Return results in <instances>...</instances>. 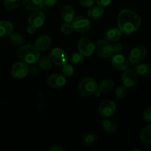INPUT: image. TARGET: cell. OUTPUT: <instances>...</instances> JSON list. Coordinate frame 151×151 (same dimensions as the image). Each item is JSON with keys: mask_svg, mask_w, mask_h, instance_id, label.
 <instances>
[{"mask_svg": "<svg viewBox=\"0 0 151 151\" xmlns=\"http://www.w3.org/2000/svg\"><path fill=\"white\" fill-rule=\"evenodd\" d=\"M117 22L121 32L126 35H130L139 29L142 24V18L133 10L124 9L118 13Z\"/></svg>", "mask_w": 151, "mask_h": 151, "instance_id": "obj_1", "label": "cell"}, {"mask_svg": "<svg viewBox=\"0 0 151 151\" xmlns=\"http://www.w3.org/2000/svg\"><path fill=\"white\" fill-rule=\"evenodd\" d=\"M18 57L27 64H33L39 59L40 51L30 44L22 45L18 50Z\"/></svg>", "mask_w": 151, "mask_h": 151, "instance_id": "obj_2", "label": "cell"}, {"mask_svg": "<svg viewBox=\"0 0 151 151\" xmlns=\"http://www.w3.org/2000/svg\"><path fill=\"white\" fill-rule=\"evenodd\" d=\"M98 89V84L93 78L90 77L84 78L78 85V92L83 97H90L94 94Z\"/></svg>", "mask_w": 151, "mask_h": 151, "instance_id": "obj_3", "label": "cell"}, {"mask_svg": "<svg viewBox=\"0 0 151 151\" xmlns=\"http://www.w3.org/2000/svg\"><path fill=\"white\" fill-rule=\"evenodd\" d=\"M147 55V49L143 46H137L132 49L128 55L129 62L132 64H137L144 60Z\"/></svg>", "mask_w": 151, "mask_h": 151, "instance_id": "obj_4", "label": "cell"}, {"mask_svg": "<svg viewBox=\"0 0 151 151\" xmlns=\"http://www.w3.org/2000/svg\"><path fill=\"white\" fill-rule=\"evenodd\" d=\"M49 57L54 64L59 66H62L68 61V55L67 52L63 49L59 47L52 50Z\"/></svg>", "mask_w": 151, "mask_h": 151, "instance_id": "obj_5", "label": "cell"}, {"mask_svg": "<svg viewBox=\"0 0 151 151\" xmlns=\"http://www.w3.org/2000/svg\"><path fill=\"white\" fill-rule=\"evenodd\" d=\"M78 50L79 52L86 57L91 55L95 51V44L90 38L82 37L78 43Z\"/></svg>", "mask_w": 151, "mask_h": 151, "instance_id": "obj_6", "label": "cell"}, {"mask_svg": "<svg viewBox=\"0 0 151 151\" xmlns=\"http://www.w3.org/2000/svg\"><path fill=\"white\" fill-rule=\"evenodd\" d=\"M95 50L101 58H110L112 56V47L109 41L106 40H99L95 44Z\"/></svg>", "mask_w": 151, "mask_h": 151, "instance_id": "obj_7", "label": "cell"}, {"mask_svg": "<svg viewBox=\"0 0 151 151\" xmlns=\"http://www.w3.org/2000/svg\"><path fill=\"white\" fill-rule=\"evenodd\" d=\"M29 67L28 64L23 61L16 62L11 68V75L16 79H22L28 75Z\"/></svg>", "mask_w": 151, "mask_h": 151, "instance_id": "obj_8", "label": "cell"}, {"mask_svg": "<svg viewBox=\"0 0 151 151\" xmlns=\"http://www.w3.org/2000/svg\"><path fill=\"white\" fill-rule=\"evenodd\" d=\"M121 80L124 86L127 88H133L138 82L137 74L133 69H127L123 72Z\"/></svg>", "mask_w": 151, "mask_h": 151, "instance_id": "obj_9", "label": "cell"}, {"mask_svg": "<svg viewBox=\"0 0 151 151\" xmlns=\"http://www.w3.org/2000/svg\"><path fill=\"white\" fill-rule=\"evenodd\" d=\"M74 30L78 32H86L90 29L91 23L87 18L84 16H77L72 22Z\"/></svg>", "mask_w": 151, "mask_h": 151, "instance_id": "obj_10", "label": "cell"}, {"mask_svg": "<svg viewBox=\"0 0 151 151\" xmlns=\"http://www.w3.org/2000/svg\"><path fill=\"white\" fill-rule=\"evenodd\" d=\"M116 106L112 100L103 101L99 106V113L102 116L105 118L110 117L115 113Z\"/></svg>", "mask_w": 151, "mask_h": 151, "instance_id": "obj_11", "label": "cell"}, {"mask_svg": "<svg viewBox=\"0 0 151 151\" xmlns=\"http://www.w3.org/2000/svg\"><path fill=\"white\" fill-rule=\"evenodd\" d=\"M46 16L41 10H36L31 13L28 18V23L30 25H33L38 28L42 26L45 22Z\"/></svg>", "mask_w": 151, "mask_h": 151, "instance_id": "obj_12", "label": "cell"}, {"mask_svg": "<svg viewBox=\"0 0 151 151\" xmlns=\"http://www.w3.org/2000/svg\"><path fill=\"white\" fill-rule=\"evenodd\" d=\"M65 83H66L65 76L61 74H53L47 79V84L49 86L53 88H62L65 85Z\"/></svg>", "mask_w": 151, "mask_h": 151, "instance_id": "obj_13", "label": "cell"}, {"mask_svg": "<svg viewBox=\"0 0 151 151\" xmlns=\"http://www.w3.org/2000/svg\"><path fill=\"white\" fill-rule=\"evenodd\" d=\"M112 64L115 69L124 71L129 67V60L122 54H116L112 57Z\"/></svg>", "mask_w": 151, "mask_h": 151, "instance_id": "obj_14", "label": "cell"}, {"mask_svg": "<svg viewBox=\"0 0 151 151\" xmlns=\"http://www.w3.org/2000/svg\"><path fill=\"white\" fill-rule=\"evenodd\" d=\"M24 7L29 10H47V7L44 4L43 0H22Z\"/></svg>", "mask_w": 151, "mask_h": 151, "instance_id": "obj_15", "label": "cell"}, {"mask_svg": "<svg viewBox=\"0 0 151 151\" xmlns=\"http://www.w3.org/2000/svg\"><path fill=\"white\" fill-rule=\"evenodd\" d=\"M51 44V39L47 35H41L37 38L35 42V47L41 52H45L48 50Z\"/></svg>", "mask_w": 151, "mask_h": 151, "instance_id": "obj_16", "label": "cell"}, {"mask_svg": "<svg viewBox=\"0 0 151 151\" xmlns=\"http://www.w3.org/2000/svg\"><path fill=\"white\" fill-rule=\"evenodd\" d=\"M61 16H62V20L65 22L72 23V22L76 18V13L73 7L70 4H66L61 12Z\"/></svg>", "mask_w": 151, "mask_h": 151, "instance_id": "obj_17", "label": "cell"}, {"mask_svg": "<svg viewBox=\"0 0 151 151\" xmlns=\"http://www.w3.org/2000/svg\"><path fill=\"white\" fill-rule=\"evenodd\" d=\"M122 35V32L119 28L110 27L105 32V39L109 42L117 41Z\"/></svg>", "mask_w": 151, "mask_h": 151, "instance_id": "obj_18", "label": "cell"}, {"mask_svg": "<svg viewBox=\"0 0 151 151\" xmlns=\"http://www.w3.org/2000/svg\"><path fill=\"white\" fill-rule=\"evenodd\" d=\"M13 24L11 22L5 20L0 21V37L10 36L12 32H13Z\"/></svg>", "mask_w": 151, "mask_h": 151, "instance_id": "obj_19", "label": "cell"}, {"mask_svg": "<svg viewBox=\"0 0 151 151\" xmlns=\"http://www.w3.org/2000/svg\"><path fill=\"white\" fill-rule=\"evenodd\" d=\"M134 71L140 76L149 77L151 75V66L147 63L140 62L136 65Z\"/></svg>", "mask_w": 151, "mask_h": 151, "instance_id": "obj_20", "label": "cell"}, {"mask_svg": "<svg viewBox=\"0 0 151 151\" xmlns=\"http://www.w3.org/2000/svg\"><path fill=\"white\" fill-rule=\"evenodd\" d=\"M114 87V83L112 80L105 79L102 80L98 84V89L102 94H107L112 91Z\"/></svg>", "mask_w": 151, "mask_h": 151, "instance_id": "obj_21", "label": "cell"}, {"mask_svg": "<svg viewBox=\"0 0 151 151\" xmlns=\"http://www.w3.org/2000/svg\"><path fill=\"white\" fill-rule=\"evenodd\" d=\"M104 13H105L104 8L101 6H92L87 11V16L90 19L96 20V19H100L103 16Z\"/></svg>", "mask_w": 151, "mask_h": 151, "instance_id": "obj_22", "label": "cell"}, {"mask_svg": "<svg viewBox=\"0 0 151 151\" xmlns=\"http://www.w3.org/2000/svg\"><path fill=\"white\" fill-rule=\"evenodd\" d=\"M102 128L109 134H114L118 130V125L114 120L110 119H105L102 121Z\"/></svg>", "mask_w": 151, "mask_h": 151, "instance_id": "obj_23", "label": "cell"}, {"mask_svg": "<svg viewBox=\"0 0 151 151\" xmlns=\"http://www.w3.org/2000/svg\"><path fill=\"white\" fill-rule=\"evenodd\" d=\"M140 139L145 144H151V124L142 128L140 132Z\"/></svg>", "mask_w": 151, "mask_h": 151, "instance_id": "obj_24", "label": "cell"}, {"mask_svg": "<svg viewBox=\"0 0 151 151\" xmlns=\"http://www.w3.org/2000/svg\"><path fill=\"white\" fill-rule=\"evenodd\" d=\"M10 41L13 45L16 47H21L24 44L25 39L24 36L20 33V32H12L11 35H10Z\"/></svg>", "mask_w": 151, "mask_h": 151, "instance_id": "obj_25", "label": "cell"}, {"mask_svg": "<svg viewBox=\"0 0 151 151\" xmlns=\"http://www.w3.org/2000/svg\"><path fill=\"white\" fill-rule=\"evenodd\" d=\"M37 63H38L40 69L44 71H48L51 69L53 62L50 60V58L47 57V56H42V57L39 58Z\"/></svg>", "mask_w": 151, "mask_h": 151, "instance_id": "obj_26", "label": "cell"}, {"mask_svg": "<svg viewBox=\"0 0 151 151\" xmlns=\"http://www.w3.org/2000/svg\"><path fill=\"white\" fill-rule=\"evenodd\" d=\"M22 0H4V8L7 11H13L16 10L20 4Z\"/></svg>", "mask_w": 151, "mask_h": 151, "instance_id": "obj_27", "label": "cell"}, {"mask_svg": "<svg viewBox=\"0 0 151 151\" xmlns=\"http://www.w3.org/2000/svg\"><path fill=\"white\" fill-rule=\"evenodd\" d=\"M82 142L85 145L92 146L97 142V137L96 134H93V133H89L84 136Z\"/></svg>", "mask_w": 151, "mask_h": 151, "instance_id": "obj_28", "label": "cell"}, {"mask_svg": "<svg viewBox=\"0 0 151 151\" xmlns=\"http://www.w3.org/2000/svg\"><path fill=\"white\" fill-rule=\"evenodd\" d=\"M84 60V55L81 52H75L70 56V61L73 64L78 65L83 63Z\"/></svg>", "mask_w": 151, "mask_h": 151, "instance_id": "obj_29", "label": "cell"}, {"mask_svg": "<svg viewBox=\"0 0 151 151\" xmlns=\"http://www.w3.org/2000/svg\"><path fill=\"white\" fill-rule=\"evenodd\" d=\"M62 72L65 76L70 77L73 75L74 69L72 65L70 64V63H66L65 64H64L63 66H62Z\"/></svg>", "mask_w": 151, "mask_h": 151, "instance_id": "obj_30", "label": "cell"}, {"mask_svg": "<svg viewBox=\"0 0 151 151\" xmlns=\"http://www.w3.org/2000/svg\"><path fill=\"white\" fill-rule=\"evenodd\" d=\"M127 90L126 86H119L115 89V96L118 99H123L127 96Z\"/></svg>", "mask_w": 151, "mask_h": 151, "instance_id": "obj_31", "label": "cell"}, {"mask_svg": "<svg viewBox=\"0 0 151 151\" xmlns=\"http://www.w3.org/2000/svg\"><path fill=\"white\" fill-rule=\"evenodd\" d=\"M111 47H112V56L111 57L116 54H120L123 50V44L121 43L117 42V41L111 44Z\"/></svg>", "mask_w": 151, "mask_h": 151, "instance_id": "obj_32", "label": "cell"}, {"mask_svg": "<svg viewBox=\"0 0 151 151\" xmlns=\"http://www.w3.org/2000/svg\"><path fill=\"white\" fill-rule=\"evenodd\" d=\"M61 30L64 34H66V35H69V34L72 33L74 30L73 24L69 23V22H65L61 27Z\"/></svg>", "mask_w": 151, "mask_h": 151, "instance_id": "obj_33", "label": "cell"}, {"mask_svg": "<svg viewBox=\"0 0 151 151\" xmlns=\"http://www.w3.org/2000/svg\"><path fill=\"white\" fill-rule=\"evenodd\" d=\"M95 1L97 3L98 5L102 7H106L112 3L113 0H95Z\"/></svg>", "mask_w": 151, "mask_h": 151, "instance_id": "obj_34", "label": "cell"}, {"mask_svg": "<svg viewBox=\"0 0 151 151\" xmlns=\"http://www.w3.org/2000/svg\"><path fill=\"white\" fill-rule=\"evenodd\" d=\"M80 4L84 7H90L93 5L95 0H79Z\"/></svg>", "mask_w": 151, "mask_h": 151, "instance_id": "obj_35", "label": "cell"}, {"mask_svg": "<svg viewBox=\"0 0 151 151\" xmlns=\"http://www.w3.org/2000/svg\"><path fill=\"white\" fill-rule=\"evenodd\" d=\"M143 116L146 122H151V108H149L144 112Z\"/></svg>", "mask_w": 151, "mask_h": 151, "instance_id": "obj_36", "label": "cell"}, {"mask_svg": "<svg viewBox=\"0 0 151 151\" xmlns=\"http://www.w3.org/2000/svg\"><path fill=\"white\" fill-rule=\"evenodd\" d=\"M43 1H44V3L46 7H50L55 5L56 4V2H57L58 0H43Z\"/></svg>", "mask_w": 151, "mask_h": 151, "instance_id": "obj_37", "label": "cell"}, {"mask_svg": "<svg viewBox=\"0 0 151 151\" xmlns=\"http://www.w3.org/2000/svg\"><path fill=\"white\" fill-rule=\"evenodd\" d=\"M36 31V27H35L33 26V25L29 24V26L27 27V32L29 34H30V35L33 34Z\"/></svg>", "mask_w": 151, "mask_h": 151, "instance_id": "obj_38", "label": "cell"}, {"mask_svg": "<svg viewBox=\"0 0 151 151\" xmlns=\"http://www.w3.org/2000/svg\"><path fill=\"white\" fill-rule=\"evenodd\" d=\"M64 150V147L61 145H53L50 148V151H62Z\"/></svg>", "mask_w": 151, "mask_h": 151, "instance_id": "obj_39", "label": "cell"}, {"mask_svg": "<svg viewBox=\"0 0 151 151\" xmlns=\"http://www.w3.org/2000/svg\"><path fill=\"white\" fill-rule=\"evenodd\" d=\"M29 72L30 75H36L37 72H38V69L36 66H31V67L29 68Z\"/></svg>", "mask_w": 151, "mask_h": 151, "instance_id": "obj_40", "label": "cell"}, {"mask_svg": "<svg viewBox=\"0 0 151 151\" xmlns=\"http://www.w3.org/2000/svg\"><path fill=\"white\" fill-rule=\"evenodd\" d=\"M101 94H102V93L100 92V91H99V89H97V90H96V91H95V93H94V95H95V96H96V97H98V96H99V95H100Z\"/></svg>", "mask_w": 151, "mask_h": 151, "instance_id": "obj_41", "label": "cell"}]
</instances>
